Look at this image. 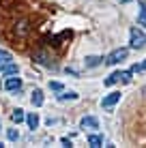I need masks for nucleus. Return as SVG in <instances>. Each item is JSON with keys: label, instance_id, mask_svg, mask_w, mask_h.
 Instances as JSON below:
<instances>
[{"label": "nucleus", "instance_id": "1", "mask_svg": "<svg viewBox=\"0 0 146 148\" xmlns=\"http://www.w3.org/2000/svg\"><path fill=\"white\" fill-rule=\"evenodd\" d=\"M129 45H131V49L146 47V32L140 28H131V32H129Z\"/></svg>", "mask_w": 146, "mask_h": 148}, {"label": "nucleus", "instance_id": "2", "mask_svg": "<svg viewBox=\"0 0 146 148\" xmlns=\"http://www.w3.org/2000/svg\"><path fill=\"white\" fill-rule=\"evenodd\" d=\"M116 82H123V84H129L131 82V71H114L110 77H105L103 84L105 86H114Z\"/></svg>", "mask_w": 146, "mask_h": 148}, {"label": "nucleus", "instance_id": "3", "mask_svg": "<svg viewBox=\"0 0 146 148\" xmlns=\"http://www.w3.org/2000/svg\"><path fill=\"white\" fill-rule=\"evenodd\" d=\"M127 49L125 47H118V49H114L112 54H108V58H105V62L108 64H118V62H123L125 58H127Z\"/></svg>", "mask_w": 146, "mask_h": 148}, {"label": "nucleus", "instance_id": "4", "mask_svg": "<svg viewBox=\"0 0 146 148\" xmlns=\"http://www.w3.org/2000/svg\"><path fill=\"white\" fill-rule=\"evenodd\" d=\"M120 101V92H110L108 97H103V101H101V105H103V110H112L114 105H116Z\"/></svg>", "mask_w": 146, "mask_h": 148}, {"label": "nucleus", "instance_id": "5", "mask_svg": "<svg viewBox=\"0 0 146 148\" xmlns=\"http://www.w3.org/2000/svg\"><path fill=\"white\" fill-rule=\"evenodd\" d=\"M19 88H22V79L19 77H11V75H9V77L4 79V90L13 92V90H19Z\"/></svg>", "mask_w": 146, "mask_h": 148}, {"label": "nucleus", "instance_id": "6", "mask_svg": "<svg viewBox=\"0 0 146 148\" xmlns=\"http://www.w3.org/2000/svg\"><path fill=\"white\" fill-rule=\"evenodd\" d=\"M80 127H82V129H99V120L95 118V116H84V118L80 120Z\"/></svg>", "mask_w": 146, "mask_h": 148}, {"label": "nucleus", "instance_id": "7", "mask_svg": "<svg viewBox=\"0 0 146 148\" xmlns=\"http://www.w3.org/2000/svg\"><path fill=\"white\" fill-rule=\"evenodd\" d=\"M32 58L37 60L39 64H43V67H54V60L47 56V52H37V54L32 56Z\"/></svg>", "mask_w": 146, "mask_h": 148}, {"label": "nucleus", "instance_id": "8", "mask_svg": "<svg viewBox=\"0 0 146 148\" xmlns=\"http://www.w3.org/2000/svg\"><path fill=\"white\" fill-rule=\"evenodd\" d=\"M0 73H2V75H7V77H9V75H17V73H19V67H17L15 62H9L7 67H2V69H0Z\"/></svg>", "mask_w": 146, "mask_h": 148}, {"label": "nucleus", "instance_id": "9", "mask_svg": "<svg viewBox=\"0 0 146 148\" xmlns=\"http://www.w3.org/2000/svg\"><path fill=\"white\" fill-rule=\"evenodd\" d=\"M30 101H32V105H34V108L43 105V92H41L39 88H34V90H32V97H30Z\"/></svg>", "mask_w": 146, "mask_h": 148}, {"label": "nucleus", "instance_id": "10", "mask_svg": "<svg viewBox=\"0 0 146 148\" xmlns=\"http://www.w3.org/2000/svg\"><path fill=\"white\" fill-rule=\"evenodd\" d=\"M9 62H13V56H11V52H7V49H0V69H2V67H7Z\"/></svg>", "mask_w": 146, "mask_h": 148}, {"label": "nucleus", "instance_id": "11", "mask_svg": "<svg viewBox=\"0 0 146 148\" xmlns=\"http://www.w3.org/2000/svg\"><path fill=\"white\" fill-rule=\"evenodd\" d=\"M138 26L146 28V4L140 2V13H138Z\"/></svg>", "mask_w": 146, "mask_h": 148}, {"label": "nucleus", "instance_id": "12", "mask_svg": "<svg viewBox=\"0 0 146 148\" xmlns=\"http://www.w3.org/2000/svg\"><path fill=\"white\" fill-rule=\"evenodd\" d=\"M101 62H103L101 56H86V58H84V64H86V67H97V64H101Z\"/></svg>", "mask_w": 146, "mask_h": 148}, {"label": "nucleus", "instance_id": "13", "mask_svg": "<svg viewBox=\"0 0 146 148\" xmlns=\"http://www.w3.org/2000/svg\"><path fill=\"white\" fill-rule=\"evenodd\" d=\"M26 122H28V127H30V129H37V127H39V116H37V112H32V114H28L26 116Z\"/></svg>", "mask_w": 146, "mask_h": 148}, {"label": "nucleus", "instance_id": "14", "mask_svg": "<svg viewBox=\"0 0 146 148\" xmlns=\"http://www.w3.org/2000/svg\"><path fill=\"white\" fill-rule=\"evenodd\" d=\"M11 120L13 122H17V125H19V122H22V120H26V114H24V110H13L11 112Z\"/></svg>", "mask_w": 146, "mask_h": 148}, {"label": "nucleus", "instance_id": "15", "mask_svg": "<svg viewBox=\"0 0 146 148\" xmlns=\"http://www.w3.org/2000/svg\"><path fill=\"white\" fill-rule=\"evenodd\" d=\"M77 92L75 90H69V92H62V95H58V101H77Z\"/></svg>", "mask_w": 146, "mask_h": 148}, {"label": "nucleus", "instance_id": "16", "mask_svg": "<svg viewBox=\"0 0 146 148\" xmlns=\"http://www.w3.org/2000/svg\"><path fill=\"white\" fill-rule=\"evenodd\" d=\"M88 144L93 146V148H99L103 144V137L101 135H88Z\"/></svg>", "mask_w": 146, "mask_h": 148}, {"label": "nucleus", "instance_id": "17", "mask_svg": "<svg viewBox=\"0 0 146 148\" xmlns=\"http://www.w3.org/2000/svg\"><path fill=\"white\" fill-rule=\"evenodd\" d=\"M15 32H17V37H26V32H28V24H26V22H19L17 26H15Z\"/></svg>", "mask_w": 146, "mask_h": 148}, {"label": "nucleus", "instance_id": "18", "mask_svg": "<svg viewBox=\"0 0 146 148\" xmlns=\"http://www.w3.org/2000/svg\"><path fill=\"white\" fill-rule=\"evenodd\" d=\"M142 71H146V60H142V62H135L131 67V73H142Z\"/></svg>", "mask_w": 146, "mask_h": 148}, {"label": "nucleus", "instance_id": "19", "mask_svg": "<svg viewBox=\"0 0 146 148\" xmlns=\"http://www.w3.org/2000/svg\"><path fill=\"white\" fill-rule=\"evenodd\" d=\"M7 137H9V140H11V142H17V137H19L17 129H9V131H7Z\"/></svg>", "mask_w": 146, "mask_h": 148}, {"label": "nucleus", "instance_id": "20", "mask_svg": "<svg viewBox=\"0 0 146 148\" xmlns=\"http://www.w3.org/2000/svg\"><path fill=\"white\" fill-rule=\"evenodd\" d=\"M49 88L56 90V92H62V84L60 82H49Z\"/></svg>", "mask_w": 146, "mask_h": 148}, {"label": "nucleus", "instance_id": "21", "mask_svg": "<svg viewBox=\"0 0 146 148\" xmlns=\"http://www.w3.org/2000/svg\"><path fill=\"white\" fill-rule=\"evenodd\" d=\"M120 2H123V4H125V2H131V0H120Z\"/></svg>", "mask_w": 146, "mask_h": 148}]
</instances>
